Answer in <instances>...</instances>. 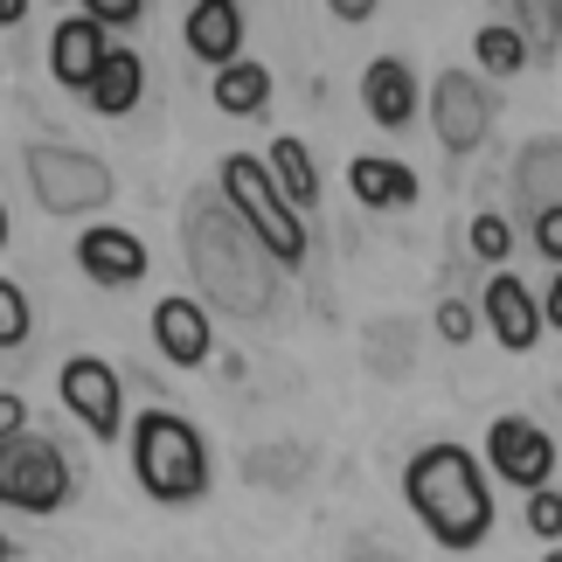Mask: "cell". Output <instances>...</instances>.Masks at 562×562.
<instances>
[{
    "instance_id": "obj_33",
    "label": "cell",
    "mask_w": 562,
    "mask_h": 562,
    "mask_svg": "<svg viewBox=\"0 0 562 562\" xmlns=\"http://www.w3.org/2000/svg\"><path fill=\"white\" fill-rule=\"evenodd\" d=\"M0 562H14V542H8V535H0Z\"/></svg>"
},
{
    "instance_id": "obj_23",
    "label": "cell",
    "mask_w": 562,
    "mask_h": 562,
    "mask_svg": "<svg viewBox=\"0 0 562 562\" xmlns=\"http://www.w3.org/2000/svg\"><path fill=\"white\" fill-rule=\"evenodd\" d=\"M465 244H472V257H480V265H507V250H514V223L486 209V215H472Z\"/></svg>"
},
{
    "instance_id": "obj_27",
    "label": "cell",
    "mask_w": 562,
    "mask_h": 562,
    "mask_svg": "<svg viewBox=\"0 0 562 562\" xmlns=\"http://www.w3.org/2000/svg\"><path fill=\"white\" fill-rule=\"evenodd\" d=\"M83 14H91L98 29H112V35H119V29H133V21L146 14V0H83Z\"/></svg>"
},
{
    "instance_id": "obj_7",
    "label": "cell",
    "mask_w": 562,
    "mask_h": 562,
    "mask_svg": "<svg viewBox=\"0 0 562 562\" xmlns=\"http://www.w3.org/2000/svg\"><path fill=\"white\" fill-rule=\"evenodd\" d=\"M430 133H438V146L451 160H465V154H480V146L493 139V83L480 70H438V83H430Z\"/></svg>"
},
{
    "instance_id": "obj_28",
    "label": "cell",
    "mask_w": 562,
    "mask_h": 562,
    "mask_svg": "<svg viewBox=\"0 0 562 562\" xmlns=\"http://www.w3.org/2000/svg\"><path fill=\"white\" fill-rule=\"evenodd\" d=\"M528 236H535V250H542L549 265H562V209H535L528 215Z\"/></svg>"
},
{
    "instance_id": "obj_1",
    "label": "cell",
    "mask_w": 562,
    "mask_h": 562,
    "mask_svg": "<svg viewBox=\"0 0 562 562\" xmlns=\"http://www.w3.org/2000/svg\"><path fill=\"white\" fill-rule=\"evenodd\" d=\"M181 257H188L194 292H202L215 313L250 319V327H265V319L278 313L271 250L257 244L250 223L223 202V188H194L188 194V209H181Z\"/></svg>"
},
{
    "instance_id": "obj_4",
    "label": "cell",
    "mask_w": 562,
    "mask_h": 562,
    "mask_svg": "<svg viewBox=\"0 0 562 562\" xmlns=\"http://www.w3.org/2000/svg\"><path fill=\"white\" fill-rule=\"evenodd\" d=\"M215 188H223V202L250 223V236L271 250V265L278 271H299L313 257V229H306V215H299L285 202V188L271 181V167L257 160V154H229L223 167H215Z\"/></svg>"
},
{
    "instance_id": "obj_12",
    "label": "cell",
    "mask_w": 562,
    "mask_h": 562,
    "mask_svg": "<svg viewBox=\"0 0 562 562\" xmlns=\"http://www.w3.org/2000/svg\"><path fill=\"white\" fill-rule=\"evenodd\" d=\"M146 327H154L160 355L175 361V369H202V361L215 355V327H209V306H202V299H160Z\"/></svg>"
},
{
    "instance_id": "obj_6",
    "label": "cell",
    "mask_w": 562,
    "mask_h": 562,
    "mask_svg": "<svg viewBox=\"0 0 562 562\" xmlns=\"http://www.w3.org/2000/svg\"><path fill=\"white\" fill-rule=\"evenodd\" d=\"M29 188L49 215H98L119 194L112 167L83 146H29Z\"/></svg>"
},
{
    "instance_id": "obj_26",
    "label": "cell",
    "mask_w": 562,
    "mask_h": 562,
    "mask_svg": "<svg viewBox=\"0 0 562 562\" xmlns=\"http://www.w3.org/2000/svg\"><path fill=\"white\" fill-rule=\"evenodd\" d=\"M472 334H480V313H472L465 299H438V340L445 348H465Z\"/></svg>"
},
{
    "instance_id": "obj_21",
    "label": "cell",
    "mask_w": 562,
    "mask_h": 562,
    "mask_svg": "<svg viewBox=\"0 0 562 562\" xmlns=\"http://www.w3.org/2000/svg\"><path fill=\"white\" fill-rule=\"evenodd\" d=\"M472 63H480V77H521L528 70V42H521V29H514V21H486L480 35H472Z\"/></svg>"
},
{
    "instance_id": "obj_34",
    "label": "cell",
    "mask_w": 562,
    "mask_h": 562,
    "mask_svg": "<svg viewBox=\"0 0 562 562\" xmlns=\"http://www.w3.org/2000/svg\"><path fill=\"white\" fill-rule=\"evenodd\" d=\"M0 244H8V209H0Z\"/></svg>"
},
{
    "instance_id": "obj_20",
    "label": "cell",
    "mask_w": 562,
    "mask_h": 562,
    "mask_svg": "<svg viewBox=\"0 0 562 562\" xmlns=\"http://www.w3.org/2000/svg\"><path fill=\"white\" fill-rule=\"evenodd\" d=\"M271 181L278 188H285V202L299 209V215H306V209H319V175H313V154H306V139H271Z\"/></svg>"
},
{
    "instance_id": "obj_14",
    "label": "cell",
    "mask_w": 562,
    "mask_h": 562,
    "mask_svg": "<svg viewBox=\"0 0 562 562\" xmlns=\"http://www.w3.org/2000/svg\"><path fill=\"white\" fill-rule=\"evenodd\" d=\"M361 104H369V119L382 125V133H403L409 119H417V77H409L403 56H375L369 70H361Z\"/></svg>"
},
{
    "instance_id": "obj_18",
    "label": "cell",
    "mask_w": 562,
    "mask_h": 562,
    "mask_svg": "<svg viewBox=\"0 0 562 562\" xmlns=\"http://www.w3.org/2000/svg\"><path fill=\"white\" fill-rule=\"evenodd\" d=\"M514 202L528 215L535 209H562V139H528L514 160Z\"/></svg>"
},
{
    "instance_id": "obj_15",
    "label": "cell",
    "mask_w": 562,
    "mask_h": 562,
    "mask_svg": "<svg viewBox=\"0 0 562 562\" xmlns=\"http://www.w3.org/2000/svg\"><path fill=\"white\" fill-rule=\"evenodd\" d=\"M181 35H188V49L215 70V63L244 56V8H236V0H194L188 21H181Z\"/></svg>"
},
{
    "instance_id": "obj_32",
    "label": "cell",
    "mask_w": 562,
    "mask_h": 562,
    "mask_svg": "<svg viewBox=\"0 0 562 562\" xmlns=\"http://www.w3.org/2000/svg\"><path fill=\"white\" fill-rule=\"evenodd\" d=\"M21 14H29V0H0V29H21Z\"/></svg>"
},
{
    "instance_id": "obj_13",
    "label": "cell",
    "mask_w": 562,
    "mask_h": 562,
    "mask_svg": "<svg viewBox=\"0 0 562 562\" xmlns=\"http://www.w3.org/2000/svg\"><path fill=\"white\" fill-rule=\"evenodd\" d=\"M104 49H112V29H98L91 14H70V21L49 35V77L63 83V91H83V83L98 77Z\"/></svg>"
},
{
    "instance_id": "obj_11",
    "label": "cell",
    "mask_w": 562,
    "mask_h": 562,
    "mask_svg": "<svg viewBox=\"0 0 562 562\" xmlns=\"http://www.w3.org/2000/svg\"><path fill=\"white\" fill-rule=\"evenodd\" d=\"M77 265H83L91 285L125 292V285H139V278H146V244H139L133 229H119V223H91V229L77 236Z\"/></svg>"
},
{
    "instance_id": "obj_3",
    "label": "cell",
    "mask_w": 562,
    "mask_h": 562,
    "mask_svg": "<svg viewBox=\"0 0 562 562\" xmlns=\"http://www.w3.org/2000/svg\"><path fill=\"white\" fill-rule=\"evenodd\" d=\"M133 472H139L146 501L188 507L209 493V438L181 409H139L133 417Z\"/></svg>"
},
{
    "instance_id": "obj_16",
    "label": "cell",
    "mask_w": 562,
    "mask_h": 562,
    "mask_svg": "<svg viewBox=\"0 0 562 562\" xmlns=\"http://www.w3.org/2000/svg\"><path fill=\"white\" fill-rule=\"evenodd\" d=\"M348 188H355V202L361 209H409V202H417V175H409V167L403 160H382V154H361V160H348Z\"/></svg>"
},
{
    "instance_id": "obj_30",
    "label": "cell",
    "mask_w": 562,
    "mask_h": 562,
    "mask_svg": "<svg viewBox=\"0 0 562 562\" xmlns=\"http://www.w3.org/2000/svg\"><path fill=\"white\" fill-rule=\"evenodd\" d=\"M542 327H549V334H562V265H555V278H549V299H542Z\"/></svg>"
},
{
    "instance_id": "obj_24",
    "label": "cell",
    "mask_w": 562,
    "mask_h": 562,
    "mask_svg": "<svg viewBox=\"0 0 562 562\" xmlns=\"http://www.w3.org/2000/svg\"><path fill=\"white\" fill-rule=\"evenodd\" d=\"M21 340H29V299H21L14 278H0V355L21 348Z\"/></svg>"
},
{
    "instance_id": "obj_29",
    "label": "cell",
    "mask_w": 562,
    "mask_h": 562,
    "mask_svg": "<svg viewBox=\"0 0 562 562\" xmlns=\"http://www.w3.org/2000/svg\"><path fill=\"white\" fill-rule=\"evenodd\" d=\"M21 424H29V403H21L14 389H0V438H14Z\"/></svg>"
},
{
    "instance_id": "obj_22",
    "label": "cell",
    "mask_w": 562,
    "mask_h": 562,
    "mask_svg": "<svg viewBox=\"0 0 562 562\" xmlns=\"http://www.w3.org/2000/svg\"><path fill=\"white\" fill-rule=\"evenodd\" d=\"M514 29H521L528 56H555L562 49V0H514Z\"/></svg>"
},
{
    "instance_id": "obj_31",
    "label": "cell",
    "mask_w": 562,
    "mask_h": 562,
    "mask_svg": "<svg viewBox=\"0 0 562 562\" xmlns=\"http://www.w3.org/2000/svg\"><path fill=\"white\" fill-rule=\"evenodd\" d=\"M327 8H334L340 21H369V14L382 8V0H327Z\"/></svg>"
},
{
    "instance_id": "obj_25",
    "label": "cell",
    "mask_w": 562,
    "mask_h": 562,
    "mask_svg": "<svg viewBox=\"0 0 562 562\" xmlns=\"http://www.w3.org/2000/svg\"><path fill=\"white\" fill-rule=\"evenodd\" d=\"M528 528L542 542H562V493L555 486H528Z\"/></svg>"
},
{
    "instance_id": "obj_17",
    "label": "cell",
    "mask_w": 562,
    "mask_h": 562,
    "mask_svg": "<svg viewBox=\"0 0 562 562\" xmlns=\"http://www.w3.org/2000/svg\"><path fill=\"white\" fill-rule=\"evenodd\" d=\"M139 91H146V63H139L133 49H104L98 77L83 83V98H91L98 119H125V112L139 104Z\"/></svg>"
},
{
    "instance_id": "obj_9",
    "label": "cell",
    "mask_w": 562,
    "mask_h": 562,
    "mask_svg": "<svg viewBox=\"0 0 562 562\" xmlns=\"http://www.w3.org/2000/svg\"><path fill=\"white\" fill-rule=\"evenodd\" d=\"M486 465H493V480H507V486H549L555 480V438L535 417H493L486 430Z\"/></svg>"
},
{
    "instance_id": "obj_2",
    "label": "cell",
    "mask_w": 562,
    "mask_h": 562,
    "mask_svg": "<svg viewBox=\"0 0 562 562\" xmlns=\"http://www.w3.org/2000/svg\"><path fill=\"white\" fill-rule=\"evenodd\" d=\"M403 493H409V514L424 521V535L451 555L480 549L493 535V493L465 445H424L403 472Z\"/></svg>"
},
{
    "instance_id": "obj_8",
    "label": "cell",
    "mask_w": 562,
    "mask_h": 562,
    "mask_svg": "<svg viewBox=\"0 0 562 562\" xmlns=\"http://www.w3.org/2000/svg\"><path fill=\"white\" fill-rule=\"evenodd\" d=\"M56 389H63V409H70L98 445H112L125 430V382H119V369L104 355H70L63 375H56Z\"/></svg>"
},
{
    "instance_id": "obj_10",
    "label": "cell",
    "mask_w": 562,
    "mask_h": 562,
    "mask_svg": "<svg viewBox=\"0 0 562 562\" xmlns=\"http://www.w3.org/2000/svg\"><path fill=\"white\" fill-rule=\"evenodd\" d=\"M480 319L493 327V340H501L507 355H528L535 340H542V299H535L514 271H501V265H493V278H486Z\"/></svg>"
},
{
    "instance_id": "obj_5",
    "label": "cell",
    "mask_w": 562,
    "mask_h": 562,
    "mask_svg": "<svg viewBox=\"0 0 562 562\" xmlns=\"http://www.w3.org/2000/svg\"><path fill=\"white\" fill-rule=\"evenodd\" d=\"M70 493H77V472H70L56 438H42L29 424H21L14 438H0V507L49 521V514L70 507Z\"/></svg>"
},
{
    "instance_id": "obj_19",
    "label": "cell",
    "mask_w": 562,
    "mask_h": 562,
    "mask_svg": "<svg viewBox=\"0 0 562 562\" xmlns=\"http://www.w3.org/2000/svg\"><path fill=\"white\" fill-rule=\"evenodd\" d=\"M265 104H271V70H265V63H250V56L215 63V112H229V119H257Z\"/></svg>"
},
{
    "instance_id": "obj_35",
    "label": "cell",
    "mask_w": 562,
    "mask_h": 562,
    "mask_svg": "<svg viewBox=\"0 0 562 562\" xmlns=\"http://www.w3.org/2000/svg\"><path fill=\"white\" fill-rule=\"evenodd\" d=\"M542 562H562V549H555V542H549V555H542Z\"/></svg>"
}]
</instances>
